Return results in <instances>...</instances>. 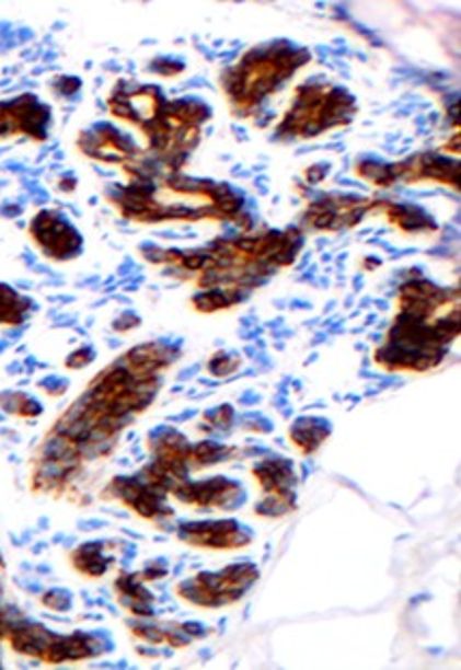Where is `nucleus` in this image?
Listing matches in <instances>:
<instances>
[{
  "mask_svg": "<svg viewBox=\"0 0 461 670\" xmlns=\"http://www.w3.org/2000/svg\"><path fill=\"white\" fill-rule=\"evenodd\" d=\"M31 229H33V238L37 240V244L57 259H66L71 251L80 246L78 235L55 213H39L33 220Z\"/></svg>",
  "mask_w": 461,
  "mask_h": 670,
  "instance_id": "f03ea898",
  "label": "nucleus"
},
{
  "mask_svg": "<svg viewBox=\"0 0 461 670\" xmlns=\"http://www.w3.org/2000/svg\"><path fill=\"white\" fill-rule=\"evenodd\" d=\"M84 354H87V351H78V356L71 358V360H67V365H69V367H82V365H87L91 358L84 356Z\"/></svg>",
  "mask_w": 461,
  "mask_h": 670,
  "instance_id": "39448f33",
  "label": "nucleus"
},
{
  "mask_svg": "<svg viewBox=\"0 0 461 670\" xmlns=\"http://www.w3.org/2000/svg\"><path fill=\"white\" fill-rule=\"evenodd\" d=\"M48 111L37 104L33 95H22L13 102L0 104V138L11 135H26L42 140Z\"/></svg>",
  "mask_w": 461,
  "mask_h": 670,
  "instance_id": "f257e3e1",
  "label": "nucleus"
},
{
  "mask_svg": "<svg viewBox=\"0 0 461 670\" xmlns=\"http://www.w3.org/2000/svg\"><path fill=\"white\" fill-rule=\"evenodd\" d=\"M235 365H238V362H231V365H229V360H227L224 356H218V358H214V360H211L209 369H211V373L222 376V373H231V371L235 369Z\"/></svg>",
  "mask_w": 461,
  "mask_h": 670,
  "instance_id": "20e7f679",
  "label": "nucleus"
},
{
  "mask_svg": "<svg viewBox=\"0 0 461 670\" xmlns=\"http://www.w3.org/2000/svg\"><path fill=\"white\" fill-rule=\"evenodd\" d=\"M28 311V300L20 298L11 287L0 285V324L15 326L24 320Z\"/></svg>",
  "mask_w": 461,
  "mask_h": 670,
  "instance_id": "7ed1b4c3",
  "label": "nucleus"
}]
</instances>
